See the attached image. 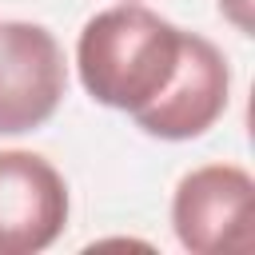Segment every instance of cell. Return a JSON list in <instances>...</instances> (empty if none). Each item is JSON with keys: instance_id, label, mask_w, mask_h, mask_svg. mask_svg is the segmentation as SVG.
Returning <instances> with one entry per match:
<instances>
[{"instance_id": "3957f363", "label": "cell", "mask_w": 255, "mask_h": 255, "mask_svg": "<svg viewBox=\"0 0 255 255\" xmlns=\"http://www.w3.org/2000/svg\"><path fill=\"white\" fill-rule=\"evenodd\" d=\"M68 96V60L60 40L32 20L0 24V135L44 128Z\"/></svg>"}, {"instance_id": "8992f818", "label": "cell", "mask_w": 255, "mask_h": 255, "mask_svg": "<svg viewBox=\"0 0 255 255\" xmlns=\"http://www.w3.org/2000/svg\"><path fill=\"white\" fill-rule=\"evenodd\" d=\"M219 12H223L239 32H251V0H219Z\"/></svg>"}, {"instance_id": "7a4b0ae2", "label": "cell", "mask_w": 255, "mask_h": 255, "mask_svg": "<svg viewBox=\"0 0 255 255\" xmlns=\"http://www.w3.org/2000/svg\"><path fill=\"white\" fill-rule=\"evenodd\" d=\"M171 227L191 255L255 247V179L239 163L191 167L171 195Z\"/></svg>"}, {"instance_id": "277c9868", "label": "cell", "mask_w": 255, "mask_h": 255, "mask_svg": "<svg viewBox=\"0 0 255 255\" xmlns=\"http://www.w3.org/2000/svg\"><path fill=\"white\" fill-rule=\"evenodd\" d=\"M227 100H231V68H227L223 48L199 32H183V56H179L175 76L131 120L151 139L183 143V139L207 135L223 120Z\"/></svg>"}, {"instance_id": "6da1fadb", "label": "cell", "mask_w": 255, "mask_h": 255, "mask_svg": "<svg viewBox=\"0 0 255 255\" xmlns=\"http://www.w3.org/2000/svg\"><path fill=\"white\" fill-rule=\"evenodd\" d=\"M179 56L183 28L151 12L147 4L124 0L88 16V24L80 28L76 76L96 104L135 116L167 88Z\"/></svg>"}, {"instance_id": "5b68a950", "label": "cell", "mask_w": 255, "mask_h": 255, "mask_svg": "<svg viewBox=\"0 0 255 255\" xmlns=\"http://www.w3.org/2000/svg\"><path fill=\"white\" fill-rule=\"evenodd\" d=\"M68 183L36 151H0V255H36L68 227Z\"/></svg>"}]
</instances>
